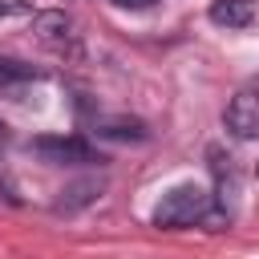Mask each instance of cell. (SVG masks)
<instances>
[{
  "mask_svg": "<svg viewBox=\"0 0 259 259\" xmlns=\"http://www.w3.org/2000/svg\"><path fill=\"white\" fill-rule=\"evenodd\" d=\"M150 223L158 231H186V227H206V231H223L231 227V210L227 202H219V194H210L198 182H182L174 190L162 194V202L154 206Z\"/></svg>",
  "mask_w": 259,
  "mask_h": 259,
  "instance_id": "1",
  "label": "cell"
},
{
  "mask_svg": "<svg viewBox=\"0 0 259 259\" xmlns=\"http://www.w3.org/2000/svg\"><path fill=\"white\" fill-rule=\"evenodd\" d=\"M32 154L40 158V162H49V166H93V162H105L85 138H36L32 142Z\"/></svg>",
  "mask_w": 259,
  "mask_h": 259,
  "instance_id": "2",
  "label": "cell"
},
{
  "mask_svg": "<svg viewBox=\"0 0 259 259\" xmlns=\"http://www.w3.org/2000/svg\"><path fill=\"white\" fill-rule=\"evenodd\" d=\"M223 125H227V134L239 138V142L259 138V85H247V89H239V93L231 97V105H227V113H223Z\"/></svg>",
  "mask_w": 259,
  "mask_h": 259,
  "instance_id": "3",
  "label": "cell"
},
{
  "mask_svg": "<svg viewBox=\"0 0 259 259\" xmlns=\"http://www.w3.org/2000/svg\"><path fill=\"white\" fill-rule=\"evenodd\" d=\"M32 32L40 45H49L53 53H73L77 49V24L65 16V12H36L32 16Z\"/></svg>",
  "mask_w": 259,
  "mask_h": 259,
  "instance_id": "4",
  "label": "cell"
},
{
  "mask_svg": "<svg viewBox=\"0 0 259 259\" xmlns=\"http://www.w3.org/2000/svg\"><path fill=\"white\" fill-rule=\"evenodd\" d=\"M206 16L219 28H247L255 20V0H214Z\"/></svg>",
  "mask_w": 259,
  "mask_h": 259,
  "instance_id": "5",
  "label": "cell"
},
{
  "mask_svg": "<svg viewBox=\"0 0 259 259\" xmlns=\"http://www.w3.org/2000/svg\"><path fill=\"white\" fill-rule=\"evenodd\" d=\"M93 134L117 138V142H142V138H146V125H142L138 117H105V113H97V117H93Z\"/></svg>",
  "mask_w": 259,
  "mask_h": 259,
  "instance_id": "6",
  "label": "cell"
},
{
  "mask_svg": "<svg viewBox=\"0 0 259 259\" xmlns=\"http://www.w3.org/2000/svg\"><path fill=\"white\" fill-rule=\"evenodd\" d=\"M93 198H101V178H81V182H73V186H61V198H57V210H81V206H89Z\"/></svg>",
  "mask_w": 259,
  "mask_h": 259,
  "instance_id": "7",
  "label": "cell"
},
{
  "mask_svg": "<svg viewBox=\"0 0 259 259\" xmlns=\"http://www.w3.org/2000/svg\"><path fill=\"white\" fill-rule=\"evenodd\" d=\"M40 73L28 65V61H16V57H0V85H28L36 81Z\"/></svg>",
  "mask_w": 259,
  "mask_h": 259,
  "instance_id": "8",
  "label": "cell"
},
{
  "mask_svg": "<svg viewBox=\"0 0 259 259\" xmlns=\"http://www.w3.org/2000/svg\"><path fill=\"white\" fill-rule=\"evenodd\" d=\"M4 150H8V125L0 121V190H4L8 198H16V194H12V182H8V166H4Z\"/></svg>",
  "mask_w": 259,
  "mask_h": 259,
  "instance_id": "9",
  "label": "cell"
},
{
  "mask_svg": "<svg viewBox=\"0 0 259 259\" xmlns=\"http://www.w3.org/2000/svg\"><path fill=\"white\" fill-rule=\"evenodd\" d=\"M28 4L24 0H0V16H12V12H24Z\"/></svg>",
  "mask_w": 259,
  "mask_h": 259,
  "instance_id": "10",
  "label": "cell"
},
{
  "mask_svg": "<svg viewBox=\"0 0 259 259\" xmlns=\"http://www.w3.org/2000/svg\"><path fill=\"white\" fill-rule=\"evenodd\" d=\"M113 4H117V8H150L154 0H113Z\"/></svg>",
  "mask_w": 259,
  "mask_h": 259,
  "instance_id": "11",
  "label": "cell"
},
{
  "mask_svg": "<svg viewBox=\"0 0 259 259\" xmlns=\"http://www.w3.org/2000/svg\"><path fill=\"white\" fill-rule=\"evenodd\" d=\"M255 174H259V170H255Z\"/></svg>",
  "mask_w": 259,
  "mask_h": 259,
  "instance_id": "12",
  "label": "cell"
}]
</instances>
